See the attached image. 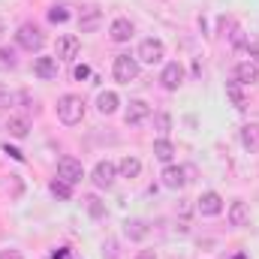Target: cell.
Instances as JSON below:
<instances>
[{"instance_id": "cb8c5ba5", "label": "cell", "mask_w": 259, "mask_h": 259, "mask_svg": "<svg viewBox=\"0 0 259 259\" xmlns=\"http://www.w3.org/2000/svg\"><path fill=\"white\" fill-rule=\"evenodd\" d=\"M84 208H88V214H91L94 220H103V217H106V205H103L97 196H88V199H84Z\"/></svg>"}, {"instance_id": "7402d4cb", "label": "cell", "mask_w": 259, "mask_h": 259, "mask_svg": "<svg viewBox=\"0 0 259 259\" xmlns=\"http://www.w3.org/2000/svg\"><path fill=\"white\" fill-rule=\"evenodd\" d=\"M154 157H157L160 163H166V166H169V163H172V157H175V145H172L166 136H163V139H157V142H154Z\"/></svg>"}, {"instance_id": "44dd1931", "label": "cell", "mask_w": 259, "mask_h": 259, "mask_svg": "<svg viewBox=\"0 0 259 259\" xmlns=\"http://www.w3.org/2000/svg\"><path fill=\"white\" fill-rule=\"evenodd\" d=\"M118 175H121V178H139V175H142V160L127 154V157L118 163Z\"/></svg>"}, {"instance_id": "5bb4252c", "label": "cell", "mask_w": 259, "mask_h": 259, "mask_svg": "<svg viewBox=\"0 0 259 259\" xmlns=\"http://www.w3.org/2000/svg\"><path fill=\"white\" fill-rule=\"evenodd\" d=\"M133 33H136V27H133V21L130 18H115L112 24H109V36H112V42H130L133 39Z\"/></svg>"}, {"instance_id": "3957f363", "label": "cell", "mask_w": 259, "mask_h": 259, "mask_svg": "<svg viewBox=\"0 0 259 259\" xmlns=\"http://www.w3.org/2000/svg\"><path fill=\"white\" fill-rule=\"evenodd\" d=\"M15 42L24 49V52H39L42 46H46V36H42V30L36 27V24H21L18 30H15Z\"/></svg>"}, {"instance_id": "4dcf8cb0", "label": "cell", "mask_w": 259, "mask_h": 259, "mask_svg": "<svg viewBox=\"0 0 259 259\" xmlns=\"http://www.w3.org/2000/svg\"><path fill=\"white\" fill-rule=\"evenodd\" d=\"M75 78H88V66H75Z\"/></svg>"}, {"instance_id": "5b68a950", "label": "cell", "mask_w": 259, "mask_h": 259, "mask_svg": "<svg viewBox=\"0 0 259 259\" xmlns=\"http://www.w3.org/2000/svg\"><path fill=\"white\" fill-rule=\"evenodd\" d=\"M166 58V46L157 39V36H148V39H142L139 42V58L136 61H142V64H160Z\"/></svg>"}, {"instance_id": "30bf717a", "label": "cell", "mask_w": 259, "mask_h": 259, "mask_svg": "<svg viewBox=\"0 0 259 259\" xmlns=\"http://www.w3.org/2000/svg\"><path fill=\"white\" fill-rule=\"evenodd\" d=\"M58 69H61V61H58L55 55H39V58L33 61V75L42 78V81L58 78Z\"/></svg>"}, {"instance_id": "7a4b0ae2", "label": "cell", "mask_w": 259, "mask_h": 259, "mask_svg": "<svg viewBox=\"0 0 259 259\" xmlns=\"http://www.w3.org/2000/svg\"><path fill=\"white\" fill-rule=\"evenodd\" d=\"M163 187H169V190H181V187H187L190 181H196V169L193 166H175V163H169L166 169H163Z\"/></svg>"}, {"instance_id": "4fadbf2b", "label": "cell", "mask_w": 259, "mask_h": 259, "mask_svg": "<svg viewBox=\"0 0 259 259\" xmlns=\"http://www.w3.org/2000/svg\"><path fill=\"white\" fill-rule=\"evenodd\" d=\"M100 24H103V9L100 6H84L81 15H78V30L94 33V30H100Z\"/></svg>"}, {"instance_id": "7c38bea8", "label": "cell", "mask_w": 259, "mask_h": 259, "mask_svg": "<svg viewBox=\"0 0 259 259\" xmlns=\"http://www.w3.org/2000/svg\"><path fill=\"white\" fill-rule=\"evenodd\" d=\"M151 118V106L145 100H130L127 112H124V124L127 127H136V124H145Z\"/></svg>"}, {"instance_id": "9a60e30c", "label": "cell", "mask_w": 259, "mask_h": 259, "mask_svg": "<svg viewBox=\"0 0 259 259\" xmlns=\"http://www.w3.org/2000/svg\"><path fill=\"white\" fill-rule=\"evenodd\" d=\"M235 81H238V84H256L259 81V66L253 64V61L235 64Z\"/></svg>"}, {"instance_id": "8992f818", "label": "cell", "mask_w": 259, "mask_h": 259, "mask_svg": "<svg viewBox=\"0 0 259 259\" xmlns=\"http://www.w3.org/2000/svg\"><path fill=\"white\" fill-rule=\"evenodd\" d=\"M58 178H64L66 184L84 181V166H81V160H75V157H61V160H58Z\"/></svg>"}, {"instance_id": "d6986e66", "label": "cell", "mask_w": 259, "mask_h": 259, "mask_svg": "<svg viewBox=\"0 0 259 259\" xmlns=\"http://www.w3.org/2000/svg\"><path fill=\"white\" fill-rule=\"evenodd\" d=\"M27 130H30V121H27L24 115H9V118H6V133H9L12 139H24Z\"/></svg>"}, {"instance_id": "e0dca14e", "label": "cell", "mask_w": 259, "mask_h": 259, "mask_svg": "<svg viewBox=\"0 0 259 259\" xmlns=\"http://www.w3.org/2000/svg\"><path fill=\"white\" fill-rule=\"evenodd\" d=\"M226 97H229V103L238 109V112H244L247 109V97H244V84H238L235 78L232 81H226Z\"/></svg>"}, {"instance_id": "8fae6325", "label": "cell", "mask_w": 259, "mask_h": 259, "mask_svg": "<svg viewBox=\"0 0 259 259\" xmlns=\"http://www.w3.org/2000/svg\"><path fill=\"white\" fill-rule=\"evenodd\" d=\"M160 84H163L166 91H178V88L184 84V66L178 64V61L166 64L163 66V72H160Z\"/></svg>"}, {"instance_id": "83f0119b", "label": "cell", "mask_w": 259, "mask_h": 259, "mask_svg": "<svg viewBox=\"0 0 259 259\" xmlns=\"http://www.w3.org/2000/svg\"><path fill=\"white\" fill-rule=\"evenodd\" d=\"M66 18H69L66 6H52V9H49V21H52V24H64Z\"/></svg>"}, {"instance_id": "2e32d148", "label": "cell", "mask_w": 259, "mask_h": 259, "mask_svg": "<svg viewBox=\"0 0 259 259\" xmlns=\"http://www.w3.org/2000/svg\"><path fill=\"white\" fill-rule=\"evenodd\" d=\"M229 223H232V226H238V229L250 223V208H247V202L235 199V202L229 205Z\"/></svg>"}, {"instance_id": "f546056e", "label": "cell", "mask_w": 259, "mask_h": 259, "mask_svg": "<svg viewBox=\"0 0 259 259\" xmlns=\"http://www.w3.org/2000/svg\"><path fill=\"white\" fill-rule=\"evenodd\" d=\"M136 259H157V253H154V250H139Z\"/></svg>"}, {"instance_id": "d4e9b609", "label": "cell", "mask_w": 259, "mask_h": 259, "mask_svg": "<svg viewBox=\"0 0 259 259\" xmlns=\"http://www.w3.org/2000/svg\"><path fill=\"white\" fill-rule=\"evenodd\" d=\"M52 196H58L61 202L72 199V184H66L64 178H55V181H52Z\"/></svg>"}, {"instance_id": "1f68e13d", "label": "cell", "mask_w": 259, "mask_h": 259, "mask_svg": "<svg viewBox=\"0 0 259 259\" xmlns=\"http://www.w3.org/2000/svg\"><path fill=\"white\" fill-rule=\"evenodd\" d=\"M3 33H6V24H3V18H0V36H3Z\"/></svg>"}, {"instance_id": "9c48e42d", "label": "cell", "mask_w": 259, "mask_h": 259, "mask_svg": "<svg viewBox=\"0 0 259 259\" xmlns=\"http://www.w3.org/2000/svg\"><path fill=\"white\" fill-rule=\"evenodd\" d=\"M196 211H199L202 217H217V214L223 211V196L217 193V190L202 193L199 199H196Z\"/></svg>"}, {"instance_id": "484cf974", "label": "cell", "mask_w": 259, "mask_h": 259, "mask_svg": "<svg viewBox=\"0 0 259 259\" xmlns=\"http://www.w3.org/2000/svg\"><path fill=\"white\" fill-rule=\"evenodd\" d=\"M9 69H15V52L0 46V72H9Z\"/></svg>"}, {"instance_id": "52a82bcc", "label": "cell", "mask_w": 259, "mask_h": 259, "mask_svg": "<svg viewBox=\"0 0 259 259\" xmlns=\"http://www.w3.org/2000/svg\"><path fill=\"white\" fill-rule=\"evenodd\" d=\"M78 49H81V39L72 36V33H64V36H58V42H55V58L69 64V61L78 58Z\"/></svg>"}, {"instance_id": "ffe728a7", "label": "cell", "mask_w": 259, "mask_h": 259, "mask_svg": "<svg viewBox=\"0 0 259 259\" xmlns=\"http://www.w3.org/2000/svg\"><path fill=\"white\" fill-rule=\"evenodd\" d=\"M241 145L250 154H259V124H244L241 127Z\"/></svg>"}, {"instance_id": "f1b7e54d", "label": "cell", "mask_w": 259, "mask_h": 259, "mask_svg": "<svg viewBox=\"0 0 259 259\" xmlns=\"http://www.w3.org/2000/svg\"><path fill=\"white\" fill-rule=\"evenodd\" d=\"M0 259H24L18 250H0Z\"/></svg>"}, {"instance_id": "277c9868", "label": "cell", "mask_w": 259, "mask_h": 259, "mask_svg": "<svg viewBox=\"0 0 259 259\" xmlns=\"http://www.w3.org/2000/svg\"><path fill=\"white\" fill-rule=\"evenodd\" d=\"M112 75H115V81H121V84L136 81V78H139V61L130 58V55H118L115 64H112Z\"/></svg>"}, {"instance_id": "603a6c76", "label": "cell", "mask_w": 259, "mask_h": 259, "mask_svg": "<svg viewBox=\"0 0 259 259\" xmlns=\"http://www.w3.org/2000/svg\"><path fill=\"white\" fill-rule=\"evenodd\" d=\"M124 235L130 241H145L148 238V223L145 220H127L124 223Z\"/></svg>"}, {"instance_id": "ac0fdd59", "label": "cell", "mask_w": 259, "mask_h": 259, "mask_svg": "<svg viewBox=\"0 0 259 259\" xmlns=\"http://www.w3.org/2000/svg\"><path fill=\"white\" fill-rule=\"evenodd\" d=\"M118 106H121V97H118L115 91H103V94L97 97V109H100V115H115Z\"/></svg>"}, {"instance_id": "6da1fadb", "label": "cell", "mask_w": 259, "mask_h": 259, "mask_svg": "<svg viewBox=\"0 0 259 259\" xmlns=\"http://www.w3.org/2000/svg\"><path fill=\"white\" fill-rule=\"evenodd\" d=\"M58 118L64 121L66 127L81 124V118H84V100H81L78 94H64V97L58 100Z\"/></svg>"}, {"instance_id": "4316f807", "label": "cell", "mask_w": 259, "mask_h": 259, "mask_svg": "<svg viewBox=\"0 0 259 259\" xmlns=\"http://www.w3.org/2000/svg\"><path fill=\"white\" fill-rule=\"evenodd\" d=\"M154 127L166 136V133L172 130V115H169V112H154Z\"/></svg>"}, {"instance_id": "ba28073f", "label": "cell", "mask_w": 259, "mask_h": 259, "mask_svg": "<svg viewBox=\"0 0 259 259\" xmlns=\"http://www.w3.org/2000/svg\"><path fill=\"white\" fill-rule=\"evenodd\" d=\"M115 178H118V163L100 160V163L94 166V184H97L100 190H109V187L115 184Z\"/></svg>"}]
</instances>
